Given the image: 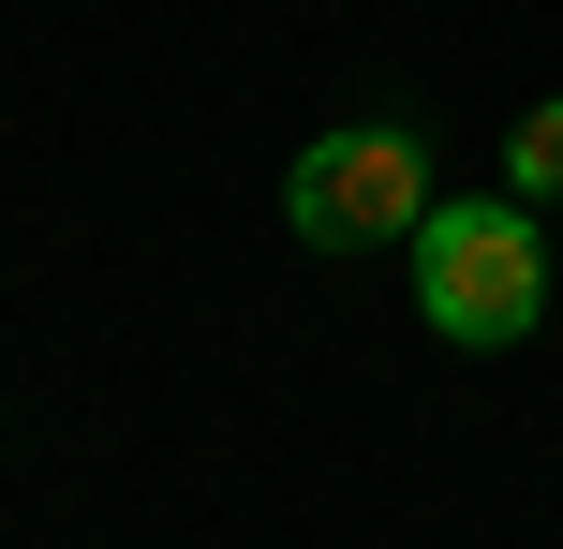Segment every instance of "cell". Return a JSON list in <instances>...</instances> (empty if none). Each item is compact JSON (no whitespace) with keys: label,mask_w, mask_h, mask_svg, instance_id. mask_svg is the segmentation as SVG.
I'll return each instance as SVG.
<instances>
[{"label":"cell","mask_w":563,"mask_h":549,"mask_svg":"<svg viewBox=\"0 0 563 549\" xmlns=\"http://www.w3.org/2000/svg\"><path fill=\"white\" fill-rule=\"evenodd\" d=\"M282 223L311 238V253H386V238L430 223V149L400 134V119H341V134L297 149V178H282Z\"/></svg>","instance_id":"2"},{"label":"cell","mask_w":563,"mask_h":549,"mask_svg":"<svg viewBox=\"0 0 563 549\" xmlns=\"http://www.w3.org/2000/svg\"><path fill=\"white\" fill-rule=\"evenodd\" d=\"M505 194H519V208H549V194H563V89L505 134Z\"/></svg>","instance_id":"3"},{"label":"cell","mask_w":563,"mask_h":549,"mask_svg":"<svg viewBox=\"0 0 563 549\" xmlns=\"http://www.w3.org/2000/svg\"><path fill=\"white\" fill-rule=\"evenodd\" d=\"M416 253V312L445 342H534L549 312V223L519 194H430V223L400 238Z\"/></svg>","instance_id":"1"}]
</instances>
